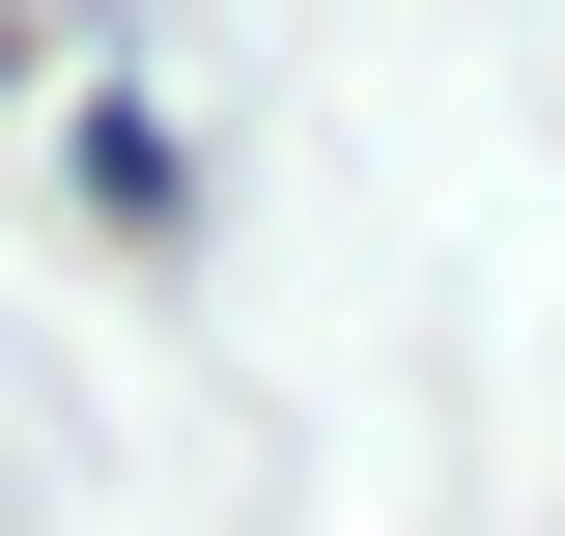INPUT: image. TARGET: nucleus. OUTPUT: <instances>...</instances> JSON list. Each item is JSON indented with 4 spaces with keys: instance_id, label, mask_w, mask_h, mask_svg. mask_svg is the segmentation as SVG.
Returning <instances> with one entry per match:
<instances>
[{
    "instance_id": "obj_1",
    "label": "nucleus",
    "mask_w": 565,
    "mask_h": 536,
    "mask_svg": "<svg viewBox=\"0 0 565 536\" xmlns=\"http://www.w3.org/2000/svg\"><path fill=\"white\" fill-rule=\"evenodd\" d=\"M85 226H114V255H170V114H141V85H85Z\"/></svg>"
}]
</instances>
